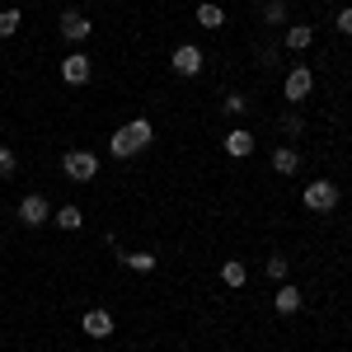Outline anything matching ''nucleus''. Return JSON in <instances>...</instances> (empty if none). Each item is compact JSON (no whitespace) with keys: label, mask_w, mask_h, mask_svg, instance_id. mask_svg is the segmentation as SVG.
<instances>
[{"label":"nucleus","mask_w":352,"mask_h":352,"mask_svg":"<svg viewBox=\"0 0 352 352\" xmlns=\"http://www.w3.org/2000/svg\"><path fill=\"white\" fill-rule=\"evenodd\" d=\"M151 141H155L151 118H136V122H127V127H118V132H113L109 151H113V160H132V155H141Z\"/></svg>","instance_id":"obj_1"},{"label":"nucleus","mask_w":352,"mask_h":352,"mask_svg":"<svg viewBox=\"0 0 352 352\" xmlns=\"http://www.w3.org/2000/svg\"><path fill=\"white\" fill-rule=\"evenodd\" d=\"M61 169H66V179H76V184H89V179L99 174V155H94V151H66Z\"/></svg>","instance_id":"obj_2"},{"label":"nucleus","mask_w":352,"mask_h":352,"mask_svg":"<svg viewBox=\"0 0 352 352\" xmlns=\"http://www.w3.org/2000/svg\"><path fill=\"white\" fill-rule=\"evenodd\" d=\"M300 202H305L310 212H333V207H338V188H333L329 179H315V184H305Z\"/></svg>","instance_id":"obj_3"},{"label":"nucleus","mask_w":352,"mask_h":352,"mask_svg":"<svg viewBox=\"0 0 352 352\" xmlns=\"http://www.w3.org/2000/svg\"><path fill=\"white\" fill-rule=\"evenodd\" d=\"M310 89H315V76H310V66H292V76H287V85H282L287 104H300Z\"/></svg>","instance_id":"obj_4"},{"label":"nucleus","mask_w":352,"mask_h":352,"mask_svg":"<svg viewBox=\"0 0 352 352\" xmlns=\"http://www.w3.org/2000/svg\"><path fill=\"white\" fill-rule=\"evenodd\" d=\"M19 221H24V226H43V221H52L47 197H43V192H28L24 202H19Z\"/></svg>","instance_id":"obj_5"},{"label":"nucleus","mask_w":352,"mask_h":352,"mask_svg":"<svg viewBox=\"0 0 352 352\" xmlns=\"http://www.w3.org/2000/svg\"><path fill=\"white\" fill-rule=\"evenodd\" d=\"M169 66H174V76H197V71H202V52H197L192 43H184V47H174Z\"/></svg>","instance_id":"obj_6"},{"label":"nucleus","mask_w":352,"mask_h":352,"mask_svg":"<svg viewBox=\"0 0 352 352\" xmlns=\"http://www.w3.org/2000/svg\"><path fill=\"white\" fill-rule=\"evenodd\" d=\"M89 71H94V61H89L85 52H71L66 61H61V80H66V85H85V80H89Z\"/></svg>","instance_id":"obj_7"},{"label":"nucleus","mask_w":352,"mask_h":352,"mask_svg":"<svg viewBox=\"0 0 352 352\" xmlns=\"http://www.w3.org/2000/svg\"><path fill=\"white\" fill-rule=\"evenodd\" d=\"M89 33H94V28H89L85 14H76V10H66V14H61V38H66V43H85Z\"/></svg>","instance_id":"obj_8"},{"label":"nucleus","mask_w":352,"mask_h":352,"mask_svg":"<svg viewBox=\"0 0 352 352\" xmlns=\"http://www.w3.org/2000/svg\"><path fill=\"white\" fill-rule=\"evenodd\" d=\"M80 329L89 333V338H109V333H113V315H109V310H89V315L80 320Z\"/></svg>","instance_id":"obj_9"},{"label":"nucleus","mask_w":352,"mask_h":352,"mask_svg":"<svg viewBox=\"0 0 352 352\" xmlns=\"http://www.w3.org/2000/svg\"><path fill=\"white\" fill-rule=\"evenodd\" d=\"M226 155H235V160H244V155H254V132H244V127H235V132H226Z\"/></svg>","instance_id":"obj_10"},{"label":"nucleus","mask_w":352,"mask_h":352,"mask_svg":"<svg viewBox=\"0 0 352 352\" xmlns=\"http://www.w3.org/2000/svg\"><path fill=\"white\" fill-rule=\"evenodd\" d=\"M244 277H249V268H244L240 258H226V263H221V282H226V287H244Z\"/></svg>","instance_id":"obj_11"},{"label":"nucleus","mask_w":352,"mask_h":352,"mask_svg":"<svg viewBox=\"0 0 352 352\" xmlns=\"http://www.w3.org/2000/svg\"><path fill=\"white\" fill-rule=\"evenodd\" d=\"M292 52H300V47H310L315 43V28H305V24H296V28H287V38H282Z\"/></svg>","instance_id":"obj_12"},{"label":"nucleus","mask_w":352,"mask_h":352,"mask_svg":"<svg viewBox=\"0 0 352 352\" xmlns=\"http://www.w3.org/2000/svg\"><path fill=\"white\" fill-rule=\"evenodd\" d=\"M272 169H277V174H296V169H300V155L292 151V146H282V151L272 155Z\"/></svg>","instance_id":"obj_13"},{"label":"nucleus","mask_w":352,"mask_h":352,"mask_svg":"<svg viewBox=\"0 0 352 352\" xmlns=\"http://www.w3.org/2000/svg\"><path fill=\"white\" fill-rule=\"evenodd\" d=\"M197 24L202 28H221L226 24V10H221V5H197Z\"/></svg>","instance_id":"obj_14"},{"label":"nucleus","mask_w":352,"mask_h":352,"mask_svg":"<svg viewBox=\"0 0 352 352\" xmlns=\"http://www.w3.org/2000/svg\"><path fill=\"white\" fill-rule=\"evenodd\" d=\"M277 310H282V315H296L300 310V292L296 287H277Z\"/></svg>","instance_id":"obj_15"},{"label":"nucleus","mask_w":352,"mask_h":352,"mask_svg":"<svg viewBox=\"0 0 352 352\" xmlns=\"http://www.w3.org/2000/svg\"><path fill=\"white\" fill-rule=\"evenodd\" d=\"M52 221L61 226V230H80V207H61V212H52Z\"/></svg>","instance_id":"obj_16"},{"label":"nucleus","mask_w":352,"mask_h":352,"mask_svg":"<svg viewBox=\"0 0 352 352\" xmlns=\"http://www.w3.org/2000/svg\"><path fill=\"white\" fill-rule=\"evenodd\" d=\"M19 24H24V14H19V10H0V38H14Z\"/></svg>","instance_id":"obj_17"},{"label":"nucleus","mask_w":352,"mask_h":352,"mask_svg":"<svg viewBox=\"0 0 352 352\" xmlns=\"http://www.w3.org/2000/svg\"><path fill=\"white\" fill-rule=\"evenodd\" d=\"M122 263L136 268V272H151V268H155V254H122Z\"/></svg>","instance_id":"obj_18"},{"label":"nucleus","mask_w":352,"mask_h":352,"mask_svg":"<svg viewBox=\"0 0 352 352\" xmlns=\"http://www.w3.org/2000/svg\"><path fill=\"white\" fill-rule=\"evenodd\" d=\"M263 19H268V24H282V19H287V5H282V0H268V5H263Z\"/></svg>","instance_id":"obj_19"},{"label":"nucleus","mask_w":352,"mask_h":352,"mask_svg":"<svg viewBox=\"0 0 352 352\" xmlns=\"http://www.w3.org/2000/svg\"><path fill=\"white\" fill-rule=\"evenodd\" d=\"M268 277H277V282L287 277V258H282V254H272V258H268Z\"/></svg>","instance_id":"obj_20"},{"label":"nucleus","mask_w":352,"mask_h":352,"mask_svg":"<svg viewBox=\"0 0 352 352\" xmlns=\"http://www.w3.org/2000/svg\"><path fill=\"white\" fill-rule=\"evenodd\" d=\"M14 151H10V146H0V174H14Z\"/></svg>","instance_id":"obj_21"},{"label":"nucleus","mask_w":352,"mask_h":352,"mask_svg":"<svg viewBox=\"0 0 352 352\" xmlns=\"http://www.w3.org/2000/svg\"><path fill=\"white\" fill-rule=\"evenodd\" d=\"M226 109H230V113H244L249 104H244V94H230V99H226Z\"/></svg>","instance_id":"obj_22"},{"label":"nucleus","mask_w":352,"mask_h":352,"mask_svg":"<svg viewBox=\"0 0 352 352\" xmlns=\"http://www.w3.org/2000/svg\"><path fill=\"white\" fill-rule=\"evenodd\" d=\"M338 33H352V10H338Z\"/></svg>","instance_id":"obj_23"}]
</instances>
